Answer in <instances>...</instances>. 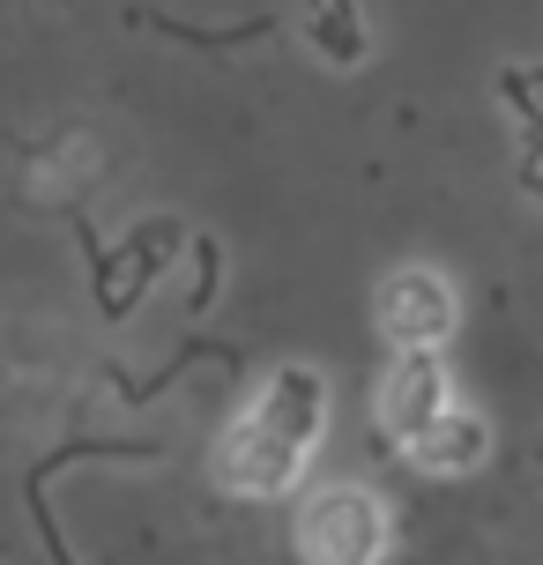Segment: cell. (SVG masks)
Masks as SVG:
<instances>
[{
	"mask_svg": "<svg viewBox=\"0 0 543 565\" xmlns=\"http://www.w3.org/2000/svg\"><path fill=\"white\" fill-rule=\"evenodd\" d=\"M320 431H328V380L313 365H284L254 409L216 439V483L238 499H284L306 477Z\"/></svg>",
	"mask_w": 543,
	"mask_h": 565,
	"instance_id": "cell-1",
	"label": "cell"
},
{
	"mask_svg": "<svg viewBox=\"0 0 543 565\" xmlns=\"http://www.w3.org/2000/svg\"><path fill=\"white\" fill-rule=\"evenodd\" d=\"M298 558L306 565H380L387 558V507L365 483H328L298 507Z\"/></svg>",
	"mask_w": 543,
	"mask_h": 565,
	"instance_id": "cell-2",
	"label": "cell"
},
{
	"mask_svg": "<svg viewBox=\"0 0 543 565\" xmlns=\"http://www.w3.org/2000/svg\"><path fill=\"white\" fill-rule=\"evenodd\" d=\"M380 335L395 350H439L455 335V282L439 268H395L380 290Z\"/></svg>",
	"mask_w": 543,
	"mask_h": 565,
	"instance_id": "cell-3",
	"label": "cell"
},
{
	"mask_svg": "<svg viewBox=\"0 0 543 565\" xmlns=\"http://www.w3.org/2000/svg\"><path fill=\"white\" fill-rule=\"evenodd\" d=\"M447 402H455V395H447V365H439V350H395V365L380 372V431H387L395 447H409Z\"/></svg>",
	"mask_w": 543,
	"mask_h": 565,
	"instance_id": "cell-4",
	"label": "cell"
},
{
	"mask_svg": "<svg viewBox=\"0 0 543 565\" xmlns=\"http://www.w3.org/2000/svg\"><path fill=\"white\" fill-rule=\"evenodd\" d=\"M402 454H409L417 469H432V477H469V469H485V461H491V424L477 417V409L447 402V409H439V417H432Z\"/></svg>",
	"mask_w": 543,
	"mask_h": 565,
	"instance_id": "cell-5",
	"label": "cell"
},
{
	"mask_svg": "<svg viewBox=\"0 0 543 565\" xmlns=\"http://www.w3.org/2000/svg\"><path fill=\"white\" fill-rule=\"evenodd\" d=\"M306 38H313V53L336 60V67H358V60H365V23H358L350 0H306Z\"/></svg>",
	"mask_w": 543,
	"mask_h": 565,
	"instance_id": "cell-6",
	"label": "cell"
},
{
	"mask_svg": "<svg viewBox=\"0 0 543 565\" xmlns=\"http://www.w3.org/2000/svg\"><path fill=\"white\" fill-rule=\"evenodd\" d=\"M499 89H507V105L521 113V149H536L543 141V67H507Z\"/></svg>",
	"mask_w": 543,
	"mask_h": 565,
	"instance_id": "cell-7",
	"label": "cell"
},
{
	"mask_svg": "<svg viewBox=\"0 0 543 565\" xmlns=\"http://www.w3.org/2000/svg\"><path fill=\"white\" fill-rule=\"evenodd\" d=\"M529 186H536V194H543V141H536V149H529Z\"/></svg>",
	"mask_w": 543,
	"mask_h": 565,
	"instance_id": "cell-8",
	"label": "cell"
}]
</instances>
